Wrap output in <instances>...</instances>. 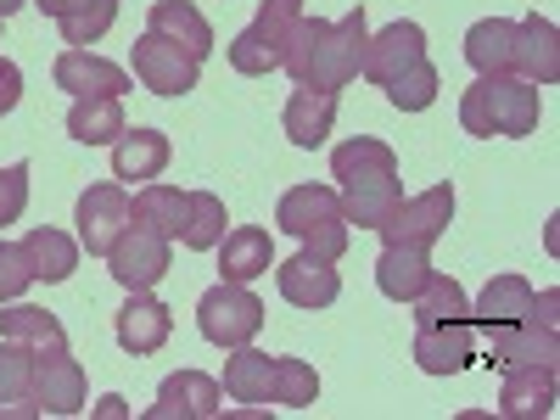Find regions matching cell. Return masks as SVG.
<instances>
[{"label":"cell","instance_id":"cell-11","mask_svg":"<svg viewBox=\"0 0 560 420\" xmlns=\"http://www.w3.org/2000/svg\"><path fill=\"white\" fill-rule=\"evenodd\" d=\"M28 398L39 404V415H79L84 409V364L68 353V342L34 348V387H28Z\"/></svg>","mask_w":560,"mask_h":420},{"label":"cell","instance_id":"cell-44","mask_svg":"<svg viewBox=\"0 0 560 420\" xmlns=\"http://www.w3.org/2000/svg\"><path fill=\"white\" fill-rule=\"evenodd\" d=\"M96 415H107V420H124L129 409H124V398H102V404H96Z\"/></svg>","mask_w":560,"mask_h":420},{"label":"cell","instance_id":"cell-37","mask_svg":"<svg viewBox=\"0 0 560 420\" xmlns=\"http://www.w3.org/2000/svg\"><path fill=\"white\" fill-rule=\"evenodd\" d=\"M319 398V376L303 364V359H287V353H275V393L269 404H287V409H308Z\"/></svg>","mask_w":560,"mask_h":420},{"label":"cell","instance_id":"cell-27","mask_svg":"<svg viewBox=\"0 0 560 420\" xmlns=\"http://www.w3.org/2000/svg\"><path fill=\"white\" fill-rule=\"evenodd\" d=\"M432 280V253L427 247H382V258H376V287H382V298H393V303H409L420 287Z\"/></svg>","mask_w":560,"mask_h":420},{"label":"cell","instance_id":"cell-29","mask_svg":"<svg viewBox=\"0 0 560 420\" xmlns=\"http://www.w3.org/2000/svg\"><path fill=\"white\" fill-rule=\"evenodd\" d=\"M129 124H124V96H79L68 107V135L79 147H107L118 140Z\"/></svg>","mask_w":560,"mask_h":420},{"label":"cell","instance_id":"cell-36","mask_svg":"<svg viewBox=\"0 0 560 420\" xmlns=\"http://www.w3.org/2000/svg\"><path fill=\"white\" fill-rule=\"evenodd\" d=\"M438 90H443V73H438L432 57H427V62H415L409 73H398V79L387 84V102H393L398 113H427V107L438 102Z\"/></svg>","mask_w":560,"mask_h":420},{"label":"cell","instance_id":"cell-45","mask_svg":"<svg viewBox=\"0 0 560 420\" xmlns=\"http://www.w3.org/2000/svg\"><path fill=\"white\" fill-rule=\"evenodd\" d=\"M18 7H28V0H0V18H12Z\"/></svg>","mask_w":560,"mask_h":420},{"label":"cell","instance_id":"cell-28","mask_svg":"<svg viewBox=\"0 0 560 420\" xmlns=\"http://www.w3.org/2000/svg\"><path fill=\"white\" fill-rule=\"evenodd\" d=\"M465 62L477 73H516V23L510 18H482L465 34Z\"/></svg>","mask_w":560,"mask_h":420},{"label":"cell","instance_id":"cell-21","mask_svg":"<svg viewBox=\"0 0 560 420\" xmlns=\"http://www.w3.org/2000/svg\"><path fill=\"white\" fill-rule=\"evenodd\" d=\"M280 124H287L292 147L314 152V147H325V135H331V124H337V96H331V90H292Z\"/></svg>","mask_w":560,"mask_h":420},{"label":"cell","instance_id":"cell-8","mask_svg":"<svg viewBox=\"0 0 560 420\" xmlns=\"http://www.w3.org/2000/svg\"><path fill=\"white\" fill-rule=\"evenodd\" d=\"M477 325V319H471ZM477 342L488 353V364L499 370H516V364H555L560 342H555V325L544 319H510V325H477Z\"/></svg>","mask_w":560,"mask_h":420},{"label":"cell","instance_id":"cell-20","mask_svg":"<svg viewBox=\"0 0 560 420\" xmlns=\"http://www.w3.org/2000/svg\"><path fill=\"white\" fill-rule=\"evenodd\" d=\"M168 168V135L163 129H124L118 147H113V179L124 185H152Z\"/></svg>","mask_w":560,"mask_h":420},{"label":"cell","instance_id":"cell-26","mask_svg":"<svg viewBox=\"0 0 560 420\" xmlns=\"http://www.w3.org/2000/svg\"><path fill=\"white\" fill-rule=\"evenodd\" d=\"M23 253H28L34 280H45V287H57V280H68L79 269V236H68L57 224H34L23 236Z\"/></svg>","mask_w":560,"mask_h":420},{"label":"cell","instance_id":"cell-17","mask_svg":"<svg viewBox=\"0 0 560 420\" xmlns=\"http://www.w3.org/2000/svg\"><path fill=\"white\" fill-rule=\"evenodd\" d=\"M51 79H57V90H68L73 102L79 96H124L129 90V73L118 62H107L96 51H79V45H68V51L51 62Z\"/></svg>","mask_w":560,"mask_h":420},{"label":"cell","instance_id":"cell-35","mask_svg":"<svg viewBox=\"0 0 560 420\" xmlns=\"http://www.w3.org/2000/svg\"><path fill=\"white\" fill-rule=\"evenodd\" d=\"M118 23V0H79V7L57 23L62 28V45H79V51H90L107 28Z\"/></svg>","mask_w":560,"mask_h":420},{"label":"cell","instance_id":"cell-22","mask_svg":"<svg viewBox=\"0 0 560 420\" xmlns=\"http://www.w3.org/2000/svg\"><path fill=\"white\" fill-rule=\"evenodd\" d=\"M219 269L224 280H258L275 269V247H269V230L264 224H236V230H224V242H219Z\"/></svg>","mask_w":560,"mask_h":420},{"label":"cell","instance_id":"cell-12","mask_svg":"<svg viewBox=\"0 0 560 420\" xmlns=\"http://www.w3.org/2000/svg\"><path fill=\"white\" fill-rule=\"evenodd\" d=\"M415 364L427 370V376H459L465 364H477V325H471V314L415 325Z\"/></svg>","mask_w":560,"mask_h":420},{"label":"cell","instance_id":"cell-32","mask_svg":"<svg viewBox=\"0 0 560 420\" xmlns=\"http://www.w3.org/2000/svg\"><path fill=\"white\" fill-rule=\"evenodd\" d=\"M179 242L191 247V253H213V247L224 242V197H213V191H185Z\"/></svg>","mask_w":560,"mask_h":420},{"label":"cell","instance_id":"cell-10","mask_svg":"<svg viewBox=\"0 0 560 420\" xmlns=\"http://www.w3.org/2000/svg\"><path fill=\"white\" fill-rule=\"evenodd\" d=\"M73 224H79V247H84L90 258H107L113 242L135 224V202H129L124 185H90V191L79 197Z\"/></svg>","mask_w":560,"mask_h":420},{"label":"cell","instance_id":"cell-3","mask_svg":"<svg viewBox=\"0 0 560 420\" xmlns=\"http://www.w3.org/2000/svg\"><path fill=\"white\" fill-rule=\"evenodd\" d=\"M538 113H544V96L533 79H516V73H477V84L459 96V124L465 135H510L522 140L538 129Z\"/></svg>","mask_w":560,"mask_h":420},{"label":"cell","instance_id":"cell-7","mask_svg":"<svg viewBox=\"0 0 560 420\" xmlns=\"http://www.w3.org/2000/svg\"><path fill=\"white\" fill-rule=\"evenodd\" d=\"M129 62H135V79L152 90V96H185V90H197V79H202V62L191 57V51H179L174 39H163V34H140L135 39V51H129Z\"/></svg>","mask_w":560,"mask_h":420},{"label":"cell","instance_id":"cell-15","mask_svg":"<svg viewBox=\"0 0 560 420\" xmlns=\"http://www.w3.org/2000/svg\"><path fill=\"white\" fill-rule=\"evenodd\" d=\"M275 287L292 308H331L342 298V275H337V264H319V258L298 253V258L275 264Z\"/></svg>","mask_w":560,"mask_h":420},{"label":"cell","instance_id":"cell-14","mask_svg":"<svg viewBox=\"0 0 560 420\" xmlns=\"http://www.w3.org/2000/svg\"><path fill=\"white\" fill-rule=\"evenodd\" d=\"M224 404V387L202 370H174L158 387V404L147 409V420H213Z\"/></svg>","mask_w":560,"mask_h":420},{"label":"cell","instance_id":"cell-9","mask_svg":"<svg viewBox=\"0 0 560 420\" xmlns=\"http://www.w3.org/2000/svg\"><path fill=\"white\" fill-rule=\"evenodd\" d=\"M448 224H454V185L443 179V185H432V191L404 197L393 208V219L382 224V242H393V247H427L432 253V242L443 236Z\"/></svg>","mask_w":560,"mask_h":420},{"label":"cell","instance_id":"cell-34","mask_svg":"<svg viewBox=\"0 0 560 420\" xmlns=\"http://www.w3.org/2000/svg\"><path fill=\"white\" fill-rule=\"evenodd\" d=\"M409 308H415V325H432V319H459V314H471V303H465V287L454 275H438L432 269V280L420 287L415 298H409Z\"/></svg>","mask_w":560,"mask_h":420},{"label":"cell","instance_id":"cell-33","mask_svg":"<svg viewBox=\"0 0 560 420\" xmlns=\"http://www.w3.org/2000/svg\"><path fill=\"white\" fill-rule=\"evenodd\" d=\"M179 213H185V191H174V185H140L135 191V224L158 230V236H179Z\"/></svg>","mask_w":560,"mask_h":420},{"label":"cell","instance_id":"cell-24","mask_svg":"<svg viewBox=\"0 0 560 420\" xmlns=\"http://www.w3.org/2000/svg\"><path fill=\"white\" fill-rule=\"evenodd\" d=\"M147 28H152V34H163V39H174L179 51H191L197 62L213 51V28H208V18L191 7V0H152Z\"/></svg>","mask_w":560,"mask_h":420},{"label":"cell","instance_id":"cell-25","mask_svg":"<svg viewBox=\"0 0 560 420\" xmlns=\"http://www.w3.org/2000/svg\"><path fill=\"white\" fill-rule=\"evenodd\" d=\"M224 398H236V404H247V409H258V404H269V393H275V353H258V348H230V359H224Z\"/></svg>","mask_w":560,"mask_h":420},{"label":"cell","instance_id":"cell-2","mask_svg":"<svg viewBox=\"0 0 560 420\" xmlns=\"http://www.w3.org/2000/svg\"><path fill=\"white\" fill-rule=\"evenodd\" d=\"M331 174L342 179L337 197H342V219L359 230H382L393 219V208L404 202V185H398V152L376 135H353L331 152Z\"/></svg>","mask_w":560,"mask_h":420},{"label":"cell","instance_id":"cell-16","mask_svg":"<svg viewBox=\"0 0 560 420\" xmlns=\"http://www.w3.org/2000/svg\"><path fill=\"white\" fill-rule=\"evenodd\" d=\"M113 331H118V348H124V353L147 359V353H158V348L168 342L174 314H168V303L152 298V292H129V303H124L118 319H113Z\"/></svg>","mask_w":560,"mask_h":420},{"label":"cell","instance_id":"cell-38","mask_svg":"<svg viewBox=\"0 0 560 420\" xmlns=\"http://www.w3.org/2000/svg\"><path fill=\"white\" fill-rule=\"evenodd\" d=\"M34 387V348L0 337V404H23Z\"/></svg>","mask_w":560,"mask_h":420},{"label":"cell","instance_id":"cell-1","mask_svg":"<svg viewBox=\"0 0 560 420\" xmlns=\"http://www.w3.org/2000/svg\"><path fill=\"white\" fill-rule=\"evenodd\" d=\"M364 45H370V18L364 7H353L348 18L325 23V18H298L287 51H280V68L292 73L298 90H337L359 79V62H364Z\"/></svg>","mask_w":560,"mask_h":420},{"label":"cell","instance_id":"cell-41","mask_svg":"<svg viewBox=\"0 0 560 420\" xmlns=\"http://www.w3.org/2000/svg\"><path fill=\"white\" fill-rule=\"evenodd\" d=\"M28 208V163L0 168V224H18Z\"/></svg>","mask_w":560,"mask_h":420},{"label":"cell","instance_id":"cell-18","mask_svg":"<svg viewBox=\"0 0 560 420\" xmlns=\"http://www.w3.org/2000/svg\"><path fill=\"white\" fill-rule=\"evenodd\" d=\"M555 409V364H516L504 370L499 415L504 420H544Z\"/></svg>","mask_w":560,"mask_h":420},{"label":"cell","instance_id":"cell-5","mask_svg":"<svg viewBox=\"0 0 560 420\" xmlns=\"http://www.w3.org/2000/svg\"><path fill=\"white\" fill-rule=\"evenodd\" d=\"M197 325H202V337L224 353L247 348L264 331V303L242 287V280H219V287H208L202 303H197Z\"/></svg>","mask_w":560,"mask_h":420},{"label":"cell","instance_id":"cell-31","mask_svg":"<svg viewBox=\"0 0 560 420\" xmlns=\"http://www.w3.org/2000/svg\"><path fill=\"white\" fill-rule=\"evenodd\" d=\"M0 337H12L23 348H57V342H68L62 319L51 308H34V303H0Z\"/></svg>","mask_w":560,"mask_h":420},{"label":"cell","instance_id":"cell-42","mask_svg":"<svg viewBox=\"0 0 560 420\" xmlns=\"http://www.w3.org/2000/svg\"><path fill=\"white\" fill-rule=\"evenodd\" d=\"M18 102H23V73H18V62L0 57V118H7Z\"/></svg>","mask_w":560,"mask_h":420},{"label":"cell","instance_id":"cell-19","mask_svg":"<svg viewBox=\"0 0 560 420\" xmlns=\"http://www.w3.org/2000/svg\"><path fill=\"white\" fill-rule=\"evenodd\" d=\"M331 219H342V197L331 191V185H292L287 197H280V208H275V224L287 230V236H314L319 224H331Z\"/></svg>","mask_w":560,"mask_h":420},{"label":"cell","instance_id":"cell-43","mask_svg":"<svg viewBox=\"0 0 560 420\" xmlns=\"http://www.w3.org/2000/svg\"><path fill=\"white\" fill-rule=\"evenodd\" d=\"M34 7H39L45 18H51V23H62V18H68V12L79 7V0H34Z\"/></svg>","mask_w":560,"mask_h":420},{"label":"cell","instance_id":"cell-40","mask_svg":"<svg viewBox=\"0 0 560 420\" xmlns=\"http://www.w3.org/2000/svg\"><path fill=\"white\" fill-rule=\"evenodd\" d=\"M348 242H353V224L348 219H331V224H319L314 236H303V253L319 258V264H342Z\"/></svg>","mask_w":560,"mask_h":420},{"label":"cell","instance_id":"cell-4","mask_svg":"<svg viewBox=\"0 0 560 420\" xmlns=\"http://www.w3.org/2000/svg\"><path fill=\"white\" fill-rule=\"evenodd\" d=\"M298 18H303V0H264L258 18H253V28H242L236 39L224 45L230 68L247 73V79L275 73V68H280V51H287V39H292V28H298Z\"/></svg>","mask_w":560,"mask_h":420},{"label":"cell","instance_id":"cell-6","mask_svg":"<svg viewBox=\"0 0 560 420\" xmlns=\"http://www.w3.org/2000/svg\"><path fill=\"white\" fill-rule=\"evenodd\" d=\"M168 269H174L168 236H158V230H147V224H129L124 236L113 242V253H107V275L118 280L124 292H152Z\"/></svg>","mask_w":560,"mask_h":420},{"label":"cell","instance_id":"cell-23","mask_svg":"<svg viewBox=\"0 0 560 420\" xmlns=\"http://www.w3.org/2000/svg\"><path fill=\"white\" fill-rule=\"evenodd\" d=\"M516 73L533 79V84H555L560 79V34L538 12L516 23Z\"/></svg>","mask_w":560,"mask_h":420},{"label":"cell","instance_id":"cell-39","mask_svg":"<svg viewBox=\"0 0 560 420\" xmlns=\"http://www.w3.org/2000/svg\"><path fill=\"white\" fill-rule=\"evenodd\" d=\"M28 287H34V269L23 242H0V303H18Z\"/></svg>","mask_w":560,"mask_h":420},{"label":"cell","instance_id":"cell-30","mask_svg":"<svg viewBox=\"0 0 560 420\" xmlns=\"http://www.w3.org/2000/svg\"><path fill=\"white\" fill-rule=\"evenodd\" d=\"M527 314H533V287L522 275H493L477 298V308H471L477 325H510V319H527Z\"/></svg>","mask_w":560,"mask_h":420},{"label":"cell","instance_id":"cell-13","mask_svg":"<svg viewBox=\"0 0 560 420\" xmlns=\"http://www.w3.org/2000/svg\"><path fill=\"white\" fill-rule=\"evenodd\" d=\"M415 62H427V28H420V23H387L382 34H370L359 73H364L370 84L387 90V84H393L398 73H409Z\"/></svg>","mask_w":560,"mask_h":420}]
</instances>
